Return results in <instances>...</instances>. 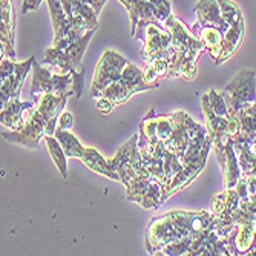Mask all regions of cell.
I'll return each mask as SVG.
<instances>
[{
	"mask_svg": "<svg viewBox=\"0 0 256 256\" xmlns=\"http://www.w3.org/2000/svg\"><path fill=\"white\" fill-rule=\"evenodd\" d=\"M164 26L172 34V43L175 50L168 77H180L186 82H192L196 77V63L200 52L204 50V44L174 14L169 16Z\"/></svg>",
	"mask_w": 256,
	"mask_h": 256,
	"instance_id": "1",
	"label": "cell"
},
{
	"mask_svg": "<svg viewBox=\"0 0 256 256\" xmlns=\"http://www.w3.org/2000/svg\"><path fill=\"white\" fill-rule=\"evenodd\" d=\"M97 28L88 31L83 37H80L78 40H76L74 43H71L66 48H52L44 51V57H43V63L44 64H51L58 68L62 72H78L83 69L82 66V60L84 56V51L88 48V44L90 42V38L94 37Z\"/></svg>",
	"mask_w": 256,
	"mask_h": 256,
	"instance_id": "2",
	"label": "cell"
},
{
	"mask_svg": "<svg viewBox=\"0 0 256 256\" xmlns=\"http://www.w3.org/2000/svg\"><path fill=\"white\" fill-rule=\"evenodd\" d=\"M138 40L143 42V50L140 54L148 64L156 58L172 60L175 56L172 34L166 26L160 25V23H149L143 32L138 36Z\"/></svg>",
	"mask_w": 256,
	"mask_h": 256,
	"instance_id": "3",
	"label": "cell"
},
{
	"mask_svg": "<svg viewBox=\"0 0 256 256\" xmlns=\"http://www.w3.org/2000/svg\"><path fill=\"white\" fill-rule=\"evenodd\" d=\"M112 170L120 175V182L128 186L132 180L140 175H150L144 168L142 161V154L138 149V135H132L128 143H124L114 158L108 160Z\"/></svg>",
	"mask_w": 256,
	"mask_h": 256,
	"instance_id": "4",
	"label": "cell"
},
{
	"mask_svg": "<svg viewBox=\"0 0 256 256\" xmlns=\"http://www.w3.org/2000/svg\"><path fill=\"white\" fill-rule=\"evenodd\" d=\"M164 194L162 182L152 175H140L126 186V200L138 202L148 210H156L164 202Z\"/></svg>",
	"mask_w": 256,
	"mask_h": 256,
	"instance_id": "5",
	"label": "cell"
},
{
	"mask_svg": "<svg viewBox=\"0 0 256 256\" xmlns=\"http://www.w3.org/2000/svg\"><path fill=\"white\" fill-rule=\"evenodd\" d=\"M72 72H60L52 74L48 69L34 62L32 64V86L31 96L42 94H56V96H72Z\"/></svg>",
	"mask_w": 256,
	"mask_h": 256,
	"instance_id": "6",
	"label": "cell"
},
{
	"mask_svg": "<svg viewBox=\"0 0 256 256\" xmlns=\"http://www.w3.org/2000/svg\"><path fill=\"white\" fill-rule=\"evenodd\" d=\"M128 63L129 62L118 52L106 51L97 64L94 80H92V84L89 88V97L98 98L109 84L118 82Z\"/></svg>",
	"mask_w": 256,
	"mask_h": 256,
	"instance_id": "7",
	"label": "cell"
},
{
	"mask_svg": "<svg viewBox=\"0 0 256 256\" xmlns=\"http://www.w3.org/2000/svg\"><path fill=\"white\" fill-rule=\"evenodd\" d=\"M222 94L226 97L227 106L235 110L253 104L256 102V74L250 71V69H242L226 86Z\"/></svg>",
	"mask_w": 256,
	"mask_h": 256,
	"instance_id": "8",
	"label": "cell"
},
{
	"mask_svg": "<svg viewBox=\"0 0 256 256\" xmlns=\"http://www.w3.org/2000/svg\"><path fill=\"white\" fill-rule=\"evenodd\" d=\"M241 204V198L236 189H226L222 194L215 195L212 200V214H214V226L218 234L227 240V236L234 232L238 226L232 220V215Z\"/></svg>",
	"mask_w": 256,
	"mask_h": 256,
	"instance_id": "9",
	"label": "cell"
},
{
	"mask_svg": "<svg viewBox=\"0 0 256 256\" xmlns=\"http://www.w3.org/2000/svg\"><path fill=\"white\" fill-rule=\"evenodd\" d=\"M46 126H48V123H46V120L43 118V115L37 110V106H34L30 110L25 126L18 130L2 132V136L11 143H17L25 148L36 149V148H38L40 140L44 138Z\"/></svg>",
	"mask_w": 256,
	"mask_h": 256,
	"instance_id": "10",
	"label": "cell"
},
{
	"mask_svg": "<svg viewBox=\"0 0 256 256\" xmlns=\"http://www.w3.org/2000/svg\"><path fill=\"white\" fill-rule=\"evenodd\" d=\"M181 240L176 228L174 227L169 214L154 218L146 230V248L150 254H155L164 246Z\"/></svg>",
	"mask_w": 256,
	"mask_h": 256,
	"instance_id": "11",
	"label": "cell"
},
{
	"mask_svg": "<svg viewBox=\"0 0 256 256\" xmlns=\"http://www.w3.org/2000/svg\"><path fill=\"white\" fill-rule=\"evenodd\" d=\"M46 2L50 5L51 20H52V26H54V46L60 50L66 48V46L78 40L80 36L74 30L72 22L68 17L60 0H46Z\"/></svg>",
	"mask_w": 256,
	"mask_h": 256,
	"instance_id": "12",
	"label": "cell"
},
{
	"mask_svg": "<svg viewBox=\"0 0 256 256\" xmlns=\"http://www.w3.org/2000/svg\"><path fill=\"white\" fill-rule=\"evenodd\" d=\"M230 256L227 240L222 238L215 230V226L212 224L208 228L201 232L200 235L195 236L188 256Z\"/></svg>",
	"mask_w": 256,
	"mask_h": 256,
	"instance_id": "13",
	"label": "cell"
},
{
	"mask_svg": "<svg viewBox=\"0 0 256 256\" xmlns=\"http://www.w3.org/2000/svg\"><path fill=\"white\" fill-rule=\"evenodd\" d=\"M37 97V110L43 115L48 123L44 135H54L60 114L64 110L66 102L69 96H56V94H42Z\"/></svg>",
	"mask_w": 256,
	"mask_h": 256,
	"instance_id": "14",
	"label": "cell"
},
{
	"mask_svg": "<svg viewBox=\"0 0 256 256\" xmlns=\"http://www.w3.org/2000/svg\"><path fill=\"white\" fill-rule=\"evenodd\" d=\"M36 62V57L31 56L26 62L16 63L14 72L2 80V88H0V106H5L11 98H18L20 97V90L25 82V77L28 71L32 69V64Z\"/></svg>",
	"mask_w": 256,
	"mask_h": 256,
	"instance_id": "15",
	"label": "cell"
},
{
	"mask_svg": "<svg viewBox=\"0 0 256 256\" xmlns=\"http://www.w3.org/2000/svg\"><path fill=\"white\" fill-rule=\"evenodd\" d=\"M34 106H37V97H34L31 102H20V98H11L5 106H2L0 123L11 130H18L26 123V118H23V112H30Z\"/></svg>",
	"mask_w": 256,
	"mask_h": 256,
	"instance_id": "16",
	"label": "cell"
},
{
	"mask_svg": "<svg viewBox=\"0 0 256 256\" xmlns=\"http://www.w3.org/2000/svg\"><path fill=\"white\" fill-rule=\"evenodd\" d=\"M2 4V22H0V43H2V57H16L14 51V8L12 0H0Z\"/></svg>",
	"mask_w": 256,
	"mask_h": 256,
	"instance_id": "17",
	"label": "cell"
},
{
	"mask_svg": "<svg viewBox=\"0 0 256 256\" xmlns=\"http://www.w3.org/2000/svg\"><path fill=\"white\" fill-rule=\"evenodd\" d=\"M190 31L194 32L195 37H198L202 44L204 50L210 54V57L214 58V62L218 60L221 50H222V42H224V32L212 25H204V23H200L196 20L195 25H192Z\"/></svg>",
	"mask_w": 256,
	"mask_h": 256,
	"instance_id": "18",
	"label": "cell"
},
{
	"mask_svg": "<svg viewBox=\"0 0 256 256\" xmlns=\"http://www.w3.org/2000/svg\"><path fill=\"white\" fill-rule=\"evenodd\" d=\"M195 14L200 23L204 25H212L221 30L224 34L228 30V23L222 16L220 0H200L195 5Z\"/></svg>",
	"mask_w": 256,
	"mask_h": 256,
	"instance_id": "19",
	"label": "cell"
},
{
	"mask_svg": "<svg viewBox=\"0 0 256 256\" xmlns=\"http://www.w3.org/2000/svg\"><path fill=\"white\" fill-rule=\"evenodd\" d=\"M242 40H244V18L241 17L228 23V30L224 34L222 50L215 64H221L227 62L230 57H234V54L241 48Z\"/></svg>",
	"mask_w": 256,
	"mask_h": 256,
	"instance_id": "20",
	"label": "cell"
},
{
	"mask_svg": "<svg viewBox=\"0 0 256 256\" xmlns=\"http://www.w3.org/2000/svg\"><path fill=\"white\" fill-rule=\"evenodd\" d=\"M221 169L224 174V188L226 189H234L238 180L241 178V168H240V160L238 154L234 144V140H228L226 146V154H224V161L221 162Z\"/></svg>",
	"mask_w": 256,
	"mask_h": 256,
	"instance_id": "21",
	"label": "cell"
},
{
	"mask_svg": "<svg viewBox=\"0 0 256 256\" xmlns=\"http://www.w3.org/2000/svg\"><path fill=\"white\" fill-rule=\"evenodd\" d=\"M83 161V164L86 168H89L90 170H94L109 180H115V181H120V175L112 170L110 166H109V162L108 160H104L94 148H84L83 150V155L80 158Z\"/></svg>",
	"mask_w": 256,
	"mask_h": 256,
	"instance_id": "22",
	"label": "cell"
},
{
	"mask_svg": "<svg viewBox=\"0 0 256 256\" xmlns=\"http://www.w3.org/2000/svg\"><path fill=\"white\" fill-rule=\"evenodd\" d=\"M120 80L134 92V94H136V92L150 90V89L158 88L155 84L148 83L146 78H144V72L136 64H132V63H128L126 64V68H124V71H123Z\"/></svg>",
	"mask_w": 256,
	"mask_h": 256,
	"instance_id": "23",
	"label": "cell"
},
{
	"mask_svg": "<svg viewBox=\"0 0 256 256\" xmlns=\"http://www.w3.org/2000/svg\"><path fill=\"white\" fill-rule=\"evenodd\" d=\"M54 136L60 142L64 154L68 158H82L83 155V150L84 148L82 146V143L77 140L76 135H72L68 129H62V128H56V132H54Z\"/></svg>",
	"mask_w": 256,
	"mask_h": 256,
	"instance_id": "24",
	"label": "cell"
},
{
	"mask_svg": "<svg viewBox=\"0 0 256 256\" xmlns=\"http://www.w3.org/2000/svg\"><path fill=\"white\" fill-rule=\"evenodd\" d=\"M235 149H236L238 160H240V168L242 174L241 176L244 178L256 176V155L250 149V144L240 143V144H235Z\"/></svg>",
	"mask_w": 256,
	"mask_h": 256,
	"instance_id": "25",
	"label": "cell"
},
{
	"mask_svg": "<svg viewBox=\"0 0 256 256\" xmlns=\"http://www.w3.org/2000/svg\"><path fill=\"white\" fill-rule=\"evenodd\" d=\"M132 96H134V92H132L122 80H118V82H115V83L109 84V86L102 92V94H100V97L108 98L114 106H120V104L126 103ZM100 97H98V98H100Z\"/></svg>",
	"mask_w": 256,
	"mask_h": 256,
	"instance_id": "26",
	"label": "cell"
},
{
	"mask_svg": "<svg viewBox=\"0 0 256 256\" xmlns=\"http://www.w3.org/2000/svg\"><path fill=\"white\" fill-rule=\"evenodd\" d=\"M44 142H46V146H48V150H50V155H51L52 161L56 162V166L58 168L62 176L66 180L68 178V164H66L68 156H66L60 142L54 135H44Z\"/></svg>",
	"mask_w": 256,
	"mask_h": 256,
	"instance_id": "27",
	"label": "cell"
},
{
	"mask_svg": "<svg viewBox=\"0 0 256 256\" xmlns=\"http://www.w3.org/2000/svg\"><path fill=\"white\" fill-rule=\"evenodd\" d=\"M195 236H186L182 240L174 241L168 246H164L162 248H160L155 254H164V256H188V252L194 242Z\"/></svg>",
	"mask_w": 256,
	"mask_h": 256,
	"instance_id": "28",
	"label": "cell"
},
{
	"mask_svg": "<svg viewBox=\"0 0 256 256\" xmlns=\"http://www.w3.org/2000/svg\"><path fill=\"white\" fill-rule=\"evenodd\" d=\"M207 94H208V100H210V104H212V109L215 110V114L220 115V117L227 118L228 117V106H227L224 94H218L215 89H210Z\"/></svg>",
	"mask_w": 256,
	"mask_h": 256,
	"instance_id": "29",
	"label": "cell"
},
{
	"mask_svg": "<svg viewBox=\"0 0 256 256\" xmlns=\"http://www.w3.org/2000/svg\"><path fill=\"white\" fill-rule=\"evenodd\" d=\"M72 78H74L72 92H74V96L77 98H80L82 94H83V89H84V69H82V71H78V72H74Z\"/></svg>",
	"mask_w": 256,
	"mask_h": 256,
	"instance_id": "30",
	"label": "cell"
},
{
	"mask_svg": "<svg viewBox=\"0 0 256 256\" xmlns=\"http://www.w3.org/2000/svg\"><path fill=\"white\" fill-rule=\"evenodd\" d=\"M58 128L62 129H68V130H71L74 128V117H72V114L71 112H66L63 110L60 114V117H58V123H57Z\"/></svg>",
	"mask_w": 256,
	"mask_h": 256,
	"instance_id": "31",
	"label": "cell"
},
{
	"mask_svg": "<svg viewBox=\"0 0 256 256\" xmlns=\"http://www.w3.org/2000/svg\"><path fill=\"white\" fill-rule=\"evenodd\" d=\"M42 0H23V4H22V12L23 14H26L30 11H36L38 8Z\"/></svg>",
	"mask_w": 256,
	"mask_h": 256,
	"instance_id": "32",
	"label": "cell"
},
{
	"mask_svg": "<svg viewBox=\"0 0 256 256\" xmlns=\"http://www.w3.org/2000/svg\"><path fill=\"white\" fill-rule=\"evenodd\" d=\"M114 108H115V106H114L108 98L100 97V98H98V102H97V109H98V110H102L103 114H109Z\"/></svg>",
	"mask_w": 256,
	"mask_h": 256,
	"instance_id": "33",
	"label": "cell"
},
{
	"mask_svg": "<svg viewBox=\"0 0 256 256\" xmlns=\"http://www.w3.org/2000/svg\"><path fill=\"white\" fill-rule=\"evenodd\" d=\"M247 182H248V194L253 195L256 194V176H250V178H246Z\"/></svg>",
	"mask_w": 256,
	"mask_h": 256,
	"instance_id": "34",
	"label": "cell"
},
{
	"mask_svg": "<svg viewBox=\"0 0 256 256\" xmlns=\"http://www.w3.org/2000/svg\"><path fill=\"white\" fill-rule=\"evenodd\" d=\"M250 149H252V150H253V154L256 155V138H254L253 142L250 143Z\"/></svg>",
	"mask_w": 256,
	"mask_h": 256,
	"instance_id": "35",
	"label": "cell"
}]
</instances>
